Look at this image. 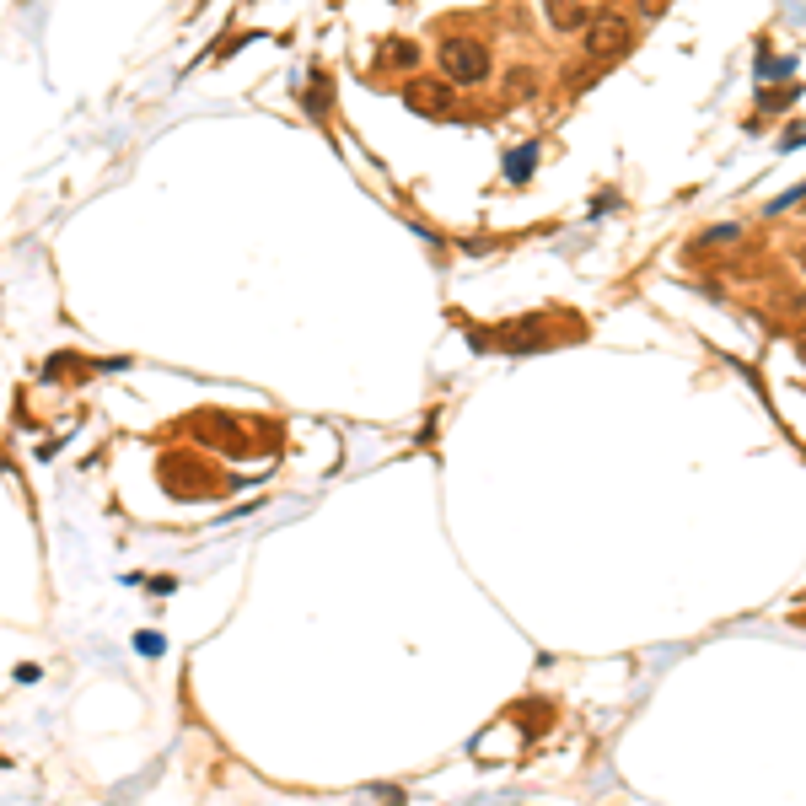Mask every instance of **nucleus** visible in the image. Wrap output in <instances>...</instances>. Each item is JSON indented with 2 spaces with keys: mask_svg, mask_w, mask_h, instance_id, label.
Wrapping results in <instances>:
<instances>
[{
  "mask_svg": "<svg viewBox=\"0 0 806 806\" xmlns=\"http://www.w3.org/2000/svg\"><path fill=\"white\" fill-rule=\"evenodd\" d=\"M635 49V22L624 11H597L586 27V65H613Z\"/></svg>",
  "mask_w": 806,
  "mask_h": 806,
  "instance_id": "obj_1",
  "label": "nucleus"
},
{
  "mask_svg": "<svg viewBox=\"0 0 806 806\" xmlns=\"http://www.w3.org/2000/svg\"><path fill=\"white\" fill-rule=\"evenodd\" d=\"M554 328H549V312H532V318H516V323H500L495 334H479V344H495L506 355H532V350H549Z\"/></svg>",
  "mask_w": 806,
  "mask_h": 806,
  "instance_id": "obj_2",
  "label": "nucleus"
},
{
  "mask_svg": "<svg viewBox=\"0 0 806 806\" xmlns=\"http://www.w3.org/2000/svg\"><path fill=\"white\" fill-rule=\"evenodd\" d=\"M441 70H446V76H452V81H463V86H473V81H484L489 76V49H484V43L479 38H441Z\"/></svg>",
  "mask_w": 806,
  "mask_h": 806,
  "instance_id": "obj_3",
  "label": "nucleus"
},
{
  "mask_svg": "<svg viewBox=\"0 0 806 806\" xmlns=\"http://www.w3.org/2000/svg\"><path fill=\"white\" fill-rule=\"evenodd\" d=\"M403 97H409V108L425 113V119H457V92L446 81H409Z\"/></svg>",
  "mask_w": 806,
  "mask_h": 806,
  "instance_id": "obj_4",
  "label": "nucleus"
},
{
  "mask_svg": "<svg viewBox=\"0 0 806 806\" xmlns=\"http://www.w3.org/2000/svg\"><path fill=\"white\" fill-rule=\"evenodd\" d=\"M592 17H597V11H592V6H575V0H565V6H549V22L565 27V33H575V27L586 33V27H592Z\"/></svg>",
  "mask_w": 806,
  "mask_h": 806,
  "instance_id": "obj_5",
  "label": "nucleus"
},
{
  "mask_svg": "<svg viewBox=\"0 0 806 806\" xmlns=\"http://www.w3.org/2000/svg\"><path fill=\"white\" fill-rule=\"evenodd\" d=\"M387 65H398V70L420 65V43H409V38H393V43H387Z\"/></svg>",
  "mask_w": 806,
  "mask_h": 806,
  "instance_id": "obj_6",
  "label": "nucleus"
},
{
  "mask_svg": "<svg viewBox=\"0 0 806 806\" xmlns=\"http://www.w3.org/2000/svg\"><path fill=\"white\" fill-rule=\"evenodd\" d=\"M790 103H796V86H774L764 97V108H790Z\"/></svg>",
  "mask_w": 806,
  "mask_h": 806,
  "instance_id": "obj_7",
  "label": "nucleus"
},
{
  "mask_svg": "<svg viewBox=\"0 0 806 806\" xmlns=\"http://www.w3.org/2000/svg\"><path fill=\"white\" fill-rule=\"evenodd\" d=\"M527 167H532V146H527V151H516V156H511V178H516V183H522V172H527Z\"/></svg>",
  "mask_w": 806,
  "mask_h": 806,
  "instance_id": "obj_8",
  "label": "nucleus"
},
{
  "mask_svg": "<svg viewBox=\"0 0 806 806\" xmlns=\"http://www.w3.org/2000/svg\"><path fill=\"white\" fill-rule=\"evenodd\" d=\"M135 645H140L146 656H156V651H162V640H156V635H135Z\"/></svg>",
  "mask_w": 806,
  "mask_h": 806,
  "instance_id": "obj_9",
  "label": "nucleus"
},
{
  "mask_svg": "<svg viewBox=\"0 0 806 806\" xmlns=\"http://www.w3.org/2000/svg\"><path fill=\"white\" fill-rule=\"evenodd\" d=\"M801 140H806V124H796V129H790V135H785V146H801Z\"/></svg>",
  "mask_w": 806,
  "mask_h": 806,
  "instance_id": "obj_10",
  "label": "nucleus"
},
{
  "mask_svg": "<svg viewBox=\"0 0 806 806\" xmlns=\"http://www.w3.org/2000/svg\"><path fill=\"white\" fill-rule=\"evenodd\" d=\"M801 264H806V253H801Z\"/></svg>",
  "mask_w": 806,
  "mask_h": 806,
  "instance_id": "obj_11",
  "label": "nucleus"
}]
</instances>
